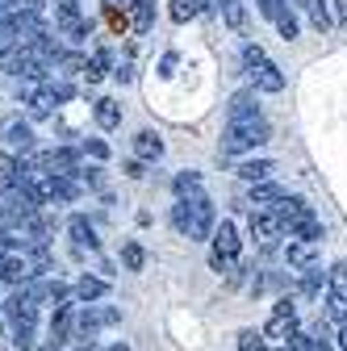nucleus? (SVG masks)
I'll return each mask as SVG.
<instances>
[{
	"mask_svg": "<svg viewBox=\"0 0 347 351\" xmlns=\"http://www.w3.org/2000/svg\"><path fill=\"white\" fill-rule=\"evenodd\" d=\"M339 347L347 351V322H343V330H339Z\"/></svg>",
	"mask_w": 347,
	"mask_h": 351,
	"instance_id": "obj_35",
	"label": "nucleus"
},
{
	"mask_svg": "<svg viewBox=\"0 0 347 351\" xmlns=\"http://www.w3.org/2000/svg\"><path fill=\"white\" fill-rule=\"evenodd\" d=\"M326 318L347 322V285H339V280L326 285Z\"/></svg>",
	"mask_w": 347,
	"mask_h": 351,
	"instance_id": "obj_17",
	"label": "nucleus"
},
{
	"mask_svg": "<svg viewBox=\"0 0 347 351\" xmlns=\"http://www.w3.org/2000/svg\"><path fill=\"white\" fill-rule=\"evenodd\" d=\"M101 351H130L125 343H113V347H101Z\"/></svg>",
	"mask_w": 347,
	"mask_h": 351,
	"instance_id": "obj_37",
	"label": "nucleus"
},
{
	"mask_svg": "<svg viewBox=\"0 0 347 351\" xmlns=\"http://www.w3.org/2000/svg\"><path fill=\"white\" fill-rule=\"evenodd\" d=\"M285 351H289V347H285Z\"/></svg>",
	"mask_w": 347,
	"mask_h": 351,
	"instance_id": "obj_39",
	"label": "nucleus"
},
{
	"mask_svg": "<svg viewBox=\"0 0 347 351\" xmlns=\"http://www.w3.org/2000/svg\"><path fill=\"white\" fill-rule=\"evenodd\" d=\"M105 293H109V280H105V276H88V272L71 285V297H75L80 305H97Z\"/></svg>",
	"mask_w": 347,
	"mask_h": 351,
	"instance_id": "obj_13",
	"label": "nucleus"
},
{
	"mask_svg": "<svg viewBox=\"0 0 347 351\" xmlns=\"http://www.w3.org/2000/svg\"><path fill=\"white\" fill-rule=\"evenodd\" d=\"M25 293H29L38 305H55V310H59V305H67V297H71V285H67V280H59L55 272H47V276H38Z\"/></svg>",
	"mask_w": 347,
	"mask_h": 351,
	"instance_id": "obj_9",
	"label": "nucleus"
},
{
	"mask_svg": "<svg viewBox=\"0 0 347 351\" xmlns=\"http://www.w3.org/2000/svg\"><path fill=\"white\" fill-rule=\"evenodd\" d=\"M285 255H289V263H297L301 272H306V268H314V243H293V239H289Z\"/></svg>",
	"mask_w": 347,
	"mask_h": 351,
	"instance_id": "obj_20",
	"label": "nucleus"
},
{
	"mask_svg": "<svg viewBox=\"0 0 347 351\" xmlns=\"http://www.w3.org/2000/svg\"><path fill=\"white\" fill-rule=\"evenodd\" d=\"M121 5H125V9H139V5H147V0H121Z\"/></svg>",
	"mask_w": 347,
	"mask_h": 351,
	"instance_id": "obj_36",
	"label": "nucleus"
},
{
	"mask_svg": "<svg viewBox=\"0 0 347 351\" xmlns=\"http://www.w3.org/2000/svg\"><path fill=\"white\" fill-rule=\"evenodd\" d=\"M5 318L13 322V330H17V326H34V322H38V301H34L25 289H13V293L5 297Z\"/></svg>",
	"mask_w": 347,
	"mask_h": 351,
	"instance_id": "obj_10",
	"label": "nucleus"
},
{
	"mask_svg": "<svg viewBox=\"0 0 347 351\" xmlns=\"http://www.w3.org/2000/svg\"><path fill=\"white\" fill-rule=\"evenodd\" d=\"M335 21L347 25V0H335Z\"/></svg>",
	"mask_w": 347,
	"mask_h": 351,
	"instance_id": "obj_33",
	"label": "nucleus"
},
{
	"mask_svg": "<svg viewBox=\"0 0 347 351\" xmlns=\"http://www.w3.org/2000/svg\"><path fill=\"white\" fill-rule=\"evenodd\" d=\"M264 335H268V339H285V343H293V335H297V318H280V314H272V322H268Z\"/></svg>",
	"mask_w": 347,
	"mask_h": 351,
	"instance_id": "obj_21",
	"label": "nucleus"
},
{
	"mask_svg": "<svg viewBox=\"0 0 347 351\" xmlns=\"http://www.w3.org/2000/svg\"><path fill=\"white\" fill-rule=\"evenodd\" d=\"M218 5H222V17H226V25H230V29H243V21H247L243 0H218Z\"/></svg>",
	"mask_w": 347,
	"mask_h": 351,
	"instance_id": "obj_23",
	"label": "nucleus"
},
{
	"mask_svg": "<svg viewBox=\"0 0 347 351\" xmlns=\"http://www.w3.org/2000/svg\"><path fill=\"white\" fill-rule=\"evenodd\" d=\"M276 222H280V230L293 239V243H314L318 247V239H322V222H318V213L301 201V197H289L280 209H276Z\"/></svg>",
	"mask_w": 347,
	"mask_h": 351,
	"instance_id": "obj_2",
	"label": "nucleus"
},
{
	"mask_svg": "<svg viewBox=\"0 0 347 351\" xmlns=\"http://www.w3.org/2000/svg\"><path fill=\"white\" fill-rule=\"evenodd\" d=\"M125 176H134V180H143V176H147V171H143V159H130V163H125Z\"/></svg>",
	"mask_w": 347,
	"mask_h": 351,
	"instance_id": "obj_32",
	"label": "nucleus"
},
{
	"mask_svg": "<svg viewBox=\"0 0 347 351\" xmlns=\"http://www.w3.org/2000/svg\"><path fill=\"white\" fill-rule=\"evenodd\" d=\"M247 226H251V239H259L264 247H276V239H285V230H280L272 209H251V222Z\"/></svg>",
	"mask_w": 347,
	"mask_h": 351,
	"instance_id": "obj_11",
	"label": "nucleus"
},
{
	"mask_svg": "<svg viewBox=\"0 0 347 351\" xmlns=\"http://www.w3.org/2000/svg\"><path fill=\"white\" fill-rule=\"evenodd\" d=\"M171 67H176V55H163V63H159V71H163V75H171Z\"/></svg>",
	"mask_w": 347,
	"mask_h": 351,
	"instance_id": "obj_34",
	"label": "nucleus"
},
{
	"mask_svg": "<svg viewBox=\"0 0 347 351\" xmlns=\"http://www.w3.org/2000/svg\"><path fill=\"white\" fill-rule=\"evenodd\" d=\"M105 67H109V51H97V55L88 59V67H84V80H88V84H101V80H105Z\"/></svg>",
	"mask_w": 347,
	"mask_h": 351,
	"instance_id": "obj_24",
	"label": "nucleus"
},
{
	"mask_svg": "<svg viewBox=\"0 0 347 351\" xmlns=\"http://www.w3.org/2000/svg\"><path fill=\"white\" fill-rule=\"evenodd\" d=\"M276 29H280V38H297V29H301V21L293 17V9H285V13L276 17Z\"/></svg>",
	"mask_w": 347,
	"mask_h": 351,
	"instance_id": "obj_28",
	"label": "nucleus"
},
{
	"mask_svg": "<svg viewBox=\"0 0 347 351\" xmlns=\"http://www.w3.org/2000/svg\"><path fill=\"white\" fill-rule=\"evenodd\" d=\"M310 21H314V29L322 34V29H331V21H335V17H331V9L322 5V0H314V5H310Z\"/></svg>",
	"mask_w": 347,
	"mask_h": 351,
	"instance_id": "obj_26",
	"label": "nucleus"
},
{
	"mask_svg": "<svg viewBox=\"0 0 347 351\" xmlns=\"http://www.w3.org/2000/svg\"><path fill=\"white\" fill-rule=\"evenodd\" d=\"M134 155H139L143 163L163 159V138L155 134V130H139V134H134Z\"/></svg>",
	"mask_w": 347,
	"mask_h": 351,
	"instance_id": "obj_14",
	"label": "nucleus"
},
{
	"mask_svg": "<svg viewBox=\"0 0 347 351\" xmlns=\"http://www.w3.org/2000/svg\"><path fill=\"white\" fill-rule=\"evenodd\" d=\"M29 171L34 176H75V180H80V151H71V147L34 151L29 155Z\"/></svg>",
	"mask_w": 347,
	"mask_h": 351,
	"instance_id": "obj_6",
	"label": "nucleus"
},
{
	"mask_svg": "<svg viewBox=\"0 0 347 351\" xmlns=\"http://www.w3.org/2000/svg\"><path fill=\"white\" fill-rule=\"evenodd\" d=\"M205 9V0H171V21H193Z\"/></svg>",
	"mask_w": 347,
	"mask_h": 351,
	"instance_id": "obj_22",
	"label": "nucleus"
},
{
	"mask_svg": "<svg viewBox=\"0 0 347 351\" xmlns=\"http://www.w3.org/2000/svg\"><path fill=\"white\" fill-rule=\"evenodd\" d=\"M121 263H125L130 272H143V263H147V251H143L139 243H125V247H121Z\"/></svg>",
	"mask_w": 347,
	"mask_h": 351,
	"instance_id": "obj_25",
	"label": "nucleus"
},
{
	"mask_svg": "<svg viewBox=\"0 0 347 351\" xmlns=\"http://www.w3.org/2000/svg\"><path fill=\"white\" fill-rule=\"evenodd\" d=\"M243 67H247V75H251V84L259 93H280L285 88V71L264 55V47H255V42L243 47Z\"/></svg>",
	"mask_w": 347,
	"mask_h": 351,
	"instance_id": "obj_3",
	"label": "nucleus"
},
{
	"mask_svg": "<svg viewBox=\"0 0 347 351\" xmlns=\"http://www.w3.org/2000/svg\"><path fill=\"white\" fill-rule=\"evenodd\" d=\"M80 151H84V155H93L97 163H101V159H109V147H105L101 138H84V143H80Z\"/></svg>",
	"mask_w": 347,
	"mask_h": 351,
	"instance_id": "obj_30",
	"label": "nucleus"
},
{
	"mask_svg": "<svg viewBox=\"0 0 347 351\" xmlns=\"http://www.w3.org/2000/svg\"><path fill=\"white\" fill-rule=\"evenodd\" d=\"M239 351H268L264 347V335H259V330H243L239 335Z\"/></svg>",
	"mask_w": 347,
	"mask_h": 351,
	"instance_id": "obj_29",
	"label": "nucleus"
},
{
	"mask_svg": "<svg viewBox=\"0 0 347 351\" xmlns=\"http://www.w3.org/2000/svg\"><path fill=\"white\" fill-rule=\"evenodd\" d=\"M230 125H239V121H259V117H264V113H259V101H255V93H251V88H243V93H235L230 97Z\"/></svg>",
	"mask_w": 347,
	"mask_h": 351,
	"instance_id": "obj_12",
	"label": "nucleus"
},
{
	"mask_svg": "<svg viewBox=\"0 0 347 351\" xmlns=\"http://www.w3.org/2000/svg\"><path fill=\"white\" fill-rule=\"evenodd\" d=\"M93 117H97L101 130H117V125H121V105H117L113 97H101V101L93 105Z\"/></svg>",
	"mask_w": 347,
	"mask_h": 351,
	"instance_id": "obj_18",
	"label": "nucleus"
},
{
	"mask_svg": "<svg viewBox=\"0 0 347 351\" xmlns=\"http://www.w3.org/2000/svg\"><path fill=\"white\" fill-rule=\"evenodd\" d=\"M171 189H176V201H197V197H205V180L197 171H180L176 180H171Z\"/></svg>",
	"mask_w": 347,
	"mask_h": 351,
	"instance_id": "obj_16",
	"label": "nucleus"
},
{
	"mask_svg": "<svg viewBox=\"0 0 347 351\" xmlns=\"http://www.w3.org/2000/svg\"><path fill=\"white\" fill-rule=\"evenodd\" d=\"M171 222H176V230L193 243L201 239H213V230H218V213H213L209 197H197V201H176L171 205Z\"/></svg>",
	"mask_w": 347,
	"mask_h": 351,
	"instance_id": "obj_1",
	"label": "nucleus"
},
{
	"mask_svg": "<svg viewBox=\"0 0 347 351\" xmlns=\"http://www.w3.org/2000/svg\"><path fill=\"white\" fill-rule=\"evenodd\" d=\"M297 5H301V9H306V13H310V5H314V0H297Z\"/></svg>",
	"mask_w": 347,
	"mask_h": 351,
	"instance_id": "obj_38",
	"label": "nucleus"
},
{
	"mask_svg": "<svg viewBox=\"0 0 347 351\" xmlns=\"http://www.w3.org/2000/svg\"><path fill=\"white\" fill-rule=\"evenodd\" d=\"M13 347L17 351H34V326H17L13 330Z\"/></svg>",
	"mask_w": 347,
	"mask_h": 351,
	"instance_id": "obj_31",
	"label": "nucleus"
},
{
	"mask_svg": "<svg viewBox=\"0 0 347 351\" xmlns=\"http://www.w3.org/2000/svg\"><path fill=\"white\" fill-rule=\"evenodd\" d=\"M272 138V125L259 117V121H239V125H226L222 134V155H247L255 147H264Z\"/></svg>",
	"mask_w": 347,
	"mask_h": 351,
	"instance_id": "obj_4",
	"label": "nucleus"
},
{
	"mask_svg": "<svg viewBox=\"0 0 347 351\" xmlns=\"http://www.w3.org/2000/svg\"><path fill=\"white\" fill-rule=\"evenodd\" d=\"M0 143H5V151H21V155H34V125H29L21 113H9V117H0Z\"/></svg>",
	"mask_w": 347,
	"mask_h": 351,
	"instance_id": "obj_8",
	"label": "nucleus"
},
{
	"mask_svg": "<svg viewBox=\"0 0 347 351\" xmlns=\"http://www.w3.org/2000/svg\"><path fill=\"white\" fill-rule=\"evenodd\" d=\"M235 171L243 176L247 184H268V176L276 171V163H272V159H243V163H239Z\"/></svg>",
	"mask_w": 347,
	"mask_h": 351,
	"instance_id": "obj_15",
	"label": "nucleus"
},
{
	"mask_svg": "<svg viewBox=\"0 0 347 351\" xmlns=\"http://www.w3.org/2000/svg\"><path fill=\"white\" fill-rule=\"evenodd\" d=\"M213 251H209V263L218 272H226V276H235L239 272V226L235 222H218V230H213Z\"/></svg>",
	"mask_w": 347,
	"mask_h": 351,
	"instance_id": "obj_5",
	"label": "nucleus"
},
{
	"mask_svg": "<svg viewBox=\"0 0 347 351\" xmlns=\"http://www.w3.org/2000/svg\"><path fill=\"white\" fill-rule=\"evenodd\" d=\"M67 234H71V243L75 247H97V230H93V222H88V217H84V213H75L71 217V222H67Z\"/></svg>",
	"mask_w": 347,
	"mask_h": 351,
	"instance_id": "obj_19",
	"label": "nucleus"
},
{
	"mask_svg": "<svg viewBox=\"0 0 347 351\" xmlns=\"http://www.w3.org/2000/svg\"><path fill=\"white\" fill-rule=\"evenodd\" d=\"M151 25H155V5L147 0V5H139V9H134V29H139V34H147Z\"/></svg>",
	"mask_w": 347,
	"mask_h": 351,
	"instance_id": "obj_27",
	"label": "nucleus"
},
{
	"mask_svg": "<svg viewBox=\"0 0 347 351\" xmlns=\"http://www.w3.org/2000/svg\"><path fill=\"white\" fill-rule=\"evenodd\" d=\"M121 322V310L117 305H84L75 314V339H93L97 330H109Z\"/></svg>",
	"mask_w": 347,
	"mask_h": 351,
	"instance_id": "obj_7",
	"label": "nucleus"
}]
</instances>
